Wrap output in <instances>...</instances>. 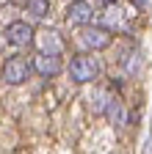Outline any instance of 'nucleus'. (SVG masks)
<instances>
[{"label":"nucleus","mask_w":152,"mask_h":154,"mask_svg":"<svg viewBox=\"0 0 152 154\" xmlns=\"http://www.w3.org/2000/svg\"><path fill=\"white\" fill-rule=\"evenodd\" d=\"M97 74H100V61L94 55H78V58H72L69 77H72L75 83H91V80H97Z\"/></svg>","instance_id":"f257e3e1"},{"label":"nucleus","mask_w":152,"mask_h":154,"mask_svg":"<svg viewBox=\"0 0 152 154\" xmlns=\"http://www.w3.org/2000/svg\"><path fill=\"white\" fill-rule=\"evenodd\" d=\"M80 42H83L89 50H105V47H111L113 36H111V30L102 28V25H83Z\"/></svg>","instance_id":"f03ea898"},{"label":"nucleus","mask_w":152,"mask_h":154,"mask_svg":"<svg viewBox=\"0 0 152 154\" xmlns=\"http://www.w3.org/2000/svg\"><path fill=\"white\" fill-rule=\"evenodd\" d=\"M31 69H33V66H28L25 58H8L6 66H3V80H6L8 85H20V83L28 80Z\"/></svg>","instance_id":"7ed1b4c3"},{"label":"nucleus","mask_w":152,"mask_h":154,"mask_svg":"<svg viewBox=\"0 0 152 154\" xmlns=\"http://www.w3.org/2000/svg\"><path fill=\"white\" fill-rule=\"evenodd\" d=\"M6 42L14 47H28L33 44V28L28 22H11L6 28Z\"/></svg>","instance_id":"20e7f679"},{"label":"nucleus","mask_w":152,"mask_h":154,"mask_svg":"<svg viewBox=\"0 0 152 154\" xmlns=\"http://www.w3.org/2000/svg\"><path fill=\"white\" fill-rule=\"evenodd\" d=\"M91 19H94V8L86 0H75L66 8V22L69 25H91Z\"/></svg>","instance_id":"39448f33"},{"label":"nucleus","mask_w":152,"mask_h":154,"mask_svg":"<svg viewBox=\"0 0 152 154\" xmlns=\"http://www.w3.org/2000/svg\"><path fill=\"white\" fill-rule=\"evenodd\" d=\"M33 72H39L42 77H55L61 72V58L50 52H39L33 58Z\"/></svg>","instance_id":"423d86ee"},{"label":"nucleus","mask_w":152,"mask_h":154,"mask_svg":"<svg viewBox=\"0 0 152 154\" xmlns=\"http://www.w3.org/2000/svg\"><path fill=\"white\" fill-rule=\"evenodd\" d=\"M39 47H42V52L61 55V50H64V42H61V36L55 33V30H42V33H39Z\"/></svg>","instance_id":"0eeeda50"},{"label":"nucleus","mask_w":152,"mask_h":154,"mask_svg":"<svg viewBox=\"0 0 152 154\" xmlns=\"http://www.w3.org/2000/svg\"><path fill=\"white\" fill-rule=\"evenodd\" d=\"M105 116H108L113 124H125V119H127V116H125V107H122L119 99H111V102L105 105Z\"/></svg>","instance_id":"6e6552de"},{"label":"nucleus","mask_w":152,"mask_h":154,"mask_svg":"<svg viewBox=\"0 0 152 154\" xmlns=\"http://www.w3.org/2000/svg\"><path fill=\"white\" fill-rule=\"evenodd\" d=\"M25 8H28V14H31V17L44 19V17H47V11H50V0H28Z\"/></svg>","instance_id":"1a4fd4ad"},{"label":"nucleus","mask_w":152,"mask_h":154,"mask_svg":"<svg viewBox=\"0 0 152 154\" xmlns=\"http://www.w3.org/2000/svg\"><path fill=\"white\" fill-rule=\"evenodd\" d=\"M105 22H108L111 28H125L122 14H119V11H113V8H111V11H105Z\"/></svg>","instance_id":"9d476101"},{"label":"nucleus","mask_w":152,"mask_h":154,"mask_svg":"<svg viewBox=\"0 0 152 154\" xmlns=\"http://www.w3.org/2000/svg\"><path fill=\"white\" fill-rule=\"evenodd\" d=\"M100 3H105V6H116V0H100Z\"/></svg>","instance_id":"9b49d317"},{"label":"nucleus","mask_w":152,"mask_h":154,"mask_svg":"<svg viewBox=\"0 0 152 154\" xmlns=\"http://www.w3.org/2000/svg\"><path fill=\"white\" fill-rule=\"evenodd\" d=\"M133 3H136V6H144V0H133Z\"/></svg>","instance_id":"f8f14e48"},{"label":"nucleus","mask_w":152,"mask_h":154,"mask_svg":"<svg viewBox=\"0 0 152 154\" xmlns=\"http://www.w3.org/2000/svg\"><path fill=\"white\" fill-rule=\"evenodd\" d=\"M72 3H75V0H72Z\"/></svg>","instance_id":"ddd939ff"}]
</instances>
